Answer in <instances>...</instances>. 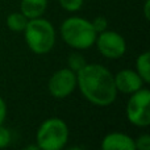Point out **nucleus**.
<instances>
[{"instance_id":"nucleus-1","label":"nucleus","mask_w":150,"mask_h":150,"mask_svg":"<svg viewBox=\"0 0 150 150\" xmlns=\"http://www.w3.org/2000/svg\"><path fill=\"white\" fill-rule=\"evenodd\" d=\"M76 87L86 100L98 107L111 105L117 98L113 74L99 63H86L78 71Z\"/></svg>"},{"instance_id":"nucleus-2","label":"nucleus","mask_w":150,"mask_h":150,"mask_svg":"<svg viewBox=\"0 0 150 150\" xmlns=\"http://www.w3.org/2000/svg\"><path fill=\"white\" fill-rule=\"evenodd\" d=\"M59 33L62 40L75 50H87L95 45L96 30L92 23L84 17L71 16L61 24Z\"/></svg>"},{"instance_id":"nucleus-3","label":"nucleus","mask_w":150,"mask_h":150,"mask_svg":"<svg viewBox=\"0 0 150 150\" xmlns=\"http://www.w3.org/2000/svg\"><path fill=\"white\" fill-rule=\"evenodd\" d=\"M23 32L26 45L34 54H47L54 47L57 40L55 29L53 24L46 18H30L28 20V24Z\"/></svg>"},{"instance_id":"nucleus-4","label":"nucleus","mask_w":150,"mask_h":150,"mask_svg":"<svg viewBox=\"0 0 150 150\" xmlns=\"http://www.w3.org/2000/svg\"><path fill=\"white\" fill-rule=\"evenodd\" d=\"M69 127L59 117L46 119L36 133V142L41 150H61L67 145Z\"/></svg>"},{"instance_id":"nucleus-5","label":"nucleus","mask_w":150,"mask_h":150,"mask_svg":"<svg viewBox=\"0 0 150 150\" xmlns=\"http://www.w3.org/2000/svg\"><path fill=\"white\" fill-rule=\"evenodd\" d=\"M150 92L148 88H141L130 93V98L127 103V119L134 127L146 128L150 124Z\"/></svg>"},{"instance_id":"nucleus-6","label":"nucleus","mask_w":150,"mask_h":150,"mask_svg":"<svg viewBox=\"0 0 150 150\" xmlns=\"http://www.w3.org/2000/svg\"><path fill=\"white\" fill-rule=\"evenodd\" d=\"M95 45L103 57L108 59H119L127 52V41L120 33L115 30H107L98 33Z\"/></svg>"},{"instance_id":"nucleus-7","label":"nucleus","mask_w":150,"mask_h":150,"mask_svg":"<svg viewBox=\"0 0 150 150\" xmlns=\"http://www.w3.org/2000/svg\"><path fill=\"white\" fill-rule=\"evenodd\" d=\"M76 88V73L71 69L63 67L57 70L50 76L47 83L49 93L54 99H65L74 92Z\"/></svg>"},{"instance_id":"nucleus-8","label":"nucleus","mask_w":150,"mask_h":150,"mask_svg":"<svg viewBox=\"0 0 150 150\" xmlns=\"http://www.w3.org/2000/svg\"><path fill=\"white\" fill-rule=\"evenodd\" d=\"M113 79L117 92L127 93V95H130V93L141 90L146 84L142 78L140 76V74L136 70H130V69H124V70L119 71L116 75H113Z\"/></svg>"},{"instance_id":"nucleus-9","label":"nucleus","mask_w":150,"mask_h":150,"mask_svg":"<svg viewBox=\"0 0 150 150\" xmlns=\"http://www.w3.org/2000/svg\"><path fill=\"white\" fill-rule=\"evenodd\" d=\"M103 150H136L134 138L121 132H112L101 140Z\"/></svg>"},{"instance_id":"nucleus-10","label":"nucleus","mask_w":150,"mask_h":150,"mask_svg":"<svg viewBox=\"0 0 150 150\" xmlns=\"http://www.w3.org/2000/svg\"><path fill=\"white\" fill-rule=\"evenodd\" d=\"M47 9V0H21L20 4V12L25 17L37 18L42 17Z\"/></svg>"},{"instance_id":"nucleus-11","label":"nucleus","mask_w":150,"mask_h":150,"mask_svg":"<svg viewBox=\"0 0 150 150\" xmlns=\"http://www.w3.org/2000/svg\"><path fill=\"white\" fill-rule=\"evenodd\" d=\"M136 71L140 74L144 82L148 84L150 82V53L144 52L136 58Z\"/></svg>"},{"instance_id":"nucleus-12","label":"nucleus","mask_w":150,"mask_h":150,"mask_svg":"<svg viewBox=\"0 0 150 150\" xmlns=\"http://www.w3.org/2000/svg\"><path fill=\"white\" fill-rule=\"evenodd\" d=\"M28 20L29 18L25 17L20 11L18 12H12L7 17V26L12 32H23L25 29L26 24H28Z\"/></svg>"},{"instance_id":"nucleus-13","label":"nucleus","mask_w":150,"mask_h":150,"mask_svg":"<svg viewBox=\"0 0 150 150\" xmlns=\"http://www.w3.org/2000/svg\"><path fill=\"white\" fill-rule=\"evenodd\" d=\"M86 63H87L86 58L78 52L76 53H71V54L69 55V58H67L69 69H71L74 73H78V71H79L80 69L86 65Z\"/></svg>"},{"instance_id":"nucleus-14","label":"nucleus","mask_w":150,"mask_h":150,"mask_svg":"<svg viewBox=\"0 0 150 150\" xmlns=\"http://www.w3.org/2000/svg\"><path fill=\"white\" fill-rule=\"evenodd\" d=\"M58 3L67 12H78L83 7L84 0H58Z\"/></svg>"},{"instance_id":"nucleus-15","label":"nucleus","mask_w":150,"mask_h":150,"mask_svg":"<svg viewBox=\"0 0 150 150\" xmlns=\"http://www.w3.org/2000/svg\"><path fill=\"white\" fill-rule=\"evenodd\" d=\"M12 141V134L11 130L8 128L3 127V124H0V149L7 148Z\"/></svg>"},{"instance_id":"nucleus-16","label":"nucleus","mask_w":150,"mask_h":150,"mask_svg":"<svg viewBox=\"0 0 150 150\" xmlns=\"http://www.w3.org/2000/svg\"><path fill=\"white\" fill-rule=\"evenodd\" d=\"M91 23H92V26L96 30V33H101V32L108 29V20H107L104 16H98V17H95Z\"/></svg>"},{"instance_id":"nucleus-17","label":"nucleus","mask_w":150,"mask_h":150,"mask_svg":"<svg viewBox=\"0 0 150 150\" xmlns=\"http://www.w3.org/2000/svg\"><path fill=\"white\" fill-rule=\"evenodd\" d=\"M134 148L138 150H150V136L140 134L134 140Z\"/></svg>"},{"instance_id":"nucleus-18","label":"nucleus","mask_w":150,"mask_h":150,"mask_svg":"<svg viewBox=\"0 0 150 150\" xmlns=\"http://www.w3.org/2000/svg\"><path fill=\"white\" fill-rule=\"evenodd\" d=\"M7 117V104H5V100L0 96V124H3Z\"/></svg>"},{"instance_id":"nucleus-19","label":"nucleus","mask_w":150,"mask_h":150,"mask_svg":"<svg viewBox=\"0 0 150 150\" xmlns=\"http://www.w3.org/2000/svg\"><path fill=\"white\" fill-rule=\"evenodd\" d=\"M149 7H150V0H146L145 1V8H144V15H145L146 20H149Z\"/></svg>"}]
</instances>
